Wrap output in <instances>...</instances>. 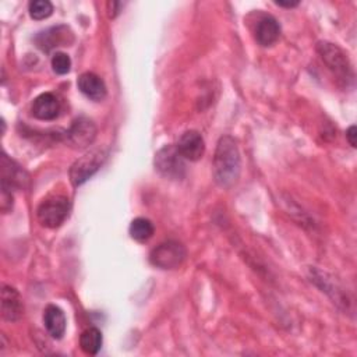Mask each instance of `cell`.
I'll return each mask as SVG.
<instances>
[{
	"mask_svg": "<svg viewBox=\"0 0 357 357\" xmlns=\"http://www.w3.org/2000/svg\"><path fill=\"white\" fill-rule=\"evenodd\" d=\"M280 35V25L272 15L262 17L255 28V39L261 46H272Z\"/></svg>",
	"mask_w": 357,
	"mask_h": 357,
	"instance_id": "cell-14",
	"label": "cell"
},
{
	"mask_svg": "<svg viewBox=\"0 0 357 357\" xmlns=\"http://www.w3.org/2000/svg\"><path fill=\"white\" fill-rule=\"evenodd\" d=\"M240 152L233 137L223 135L216 144L213 178L222 188H230L240 176Z\"/></svg>",
	"mask_w": 357,
	"mask_h": 357,
	"instance_id": "cell-1",
	"label": "cell"
},
{
	"mask_svg": "<svg viewBox=\"0 0 357 357\" xmlns=\"http://www.w3.org/2000/svg\"><path fill=\"white\" fill-rule=\"evenodd\" d=\"M176 146L184 159H188L192 162L201 159L205 152L204 138L195 130H190V131H185L184 134H181Z\"/></svg>",
	"mask_w": 357,
	"mask_h": 357,
	"instance_id": "cell-10",
	"label": "cell"
},
{
	"mask_svg": "<svg viewBox=\"0 0 357 357\" xmlns=\"http://www.w3.org/2000/svg\"><path fill=\"white\" fill-rule=\"evenodd\" d=\"M0 206L3 212H8L13 209V194L11 190L7 187L1 185V199H0Z\"/></svg>",
	"mask_w": 357,
	"mask_h": 357,
	"instance_id": "cell-20",
	"label": "cell"
},
{
	"mask_svg": "<svg viewBox=\"0 0 357 357\" xmlns=\"http://www.w3.org/2000/svg\"><path fill=\"white\" fill-rule=\"evenodd\" d=\"M317 52L321 56L322 61L328 66V68L344 84L353 79V68L346 53L337 46L331 42H318Z\"/></svg>",
	"mask_w": 357,
	"mask_h": 357,
	"instance_id": "cell-3",
	"label": "cell"
},
{
	"mask_svg": "<svg viewBox=\"0 0 357 357\" xmlns=\"http://www.w3.org/2000/svg\"><path fill=\"white\" fill-rule=\"evenodd\" d=\"M96 137V126L88 117H77L66 131V141L78 149L89 146Z\"/></svg>",
	"mask_w": 357,
	"mask_h": 357,
	"instance_id": "cell-7",
	"label": "cell"
},
{
	"mask_svg": "<svg viewBox=\"0 0 357 357\" xmlns=\"http://www.w3.org/2000/svg\"><path fill=\"white\" fill-rule=\"evenodd\" d=\"M52 68L56 74L64 75L71 68V59L63 52H56L52 57Z\"/></svg>",
	"mask_w": 357,
	"mask_h": 357,
	"instance_id": "cell-19",
	"label": "cell"
},
{
	"mask_svg": "<svg viewBox=\"0 0 357 357\" xmlns=\"http://www.w3.org/2000/svg\"><path fill=\"white\" fill-rule=\"evenodd\" d=\"M24 315V303L20 293L4 284L1 289V317L6 321L15 322Z\"/></svg>",
	"mask_w": 357,
	"mask_h": 357,
	"instance_id": "cell-11",
	"label": "cell"
},
{
	"mask_svg": "<svg viewBox=\"0 0 357 357\" xmlns=\"http://www.w3.org/2000/svg\"><path fill=\"white\" fill-rule=\"evenodd\" d=\"M79 346L85 354L95 356L102 347V333L98 328H88L79 336Z\"/></svg>",
	"mask_w": 357,
	"mask_h": 357,
	"instance_id": "cell-16",
	"label": "cell"
},
{
	"mask_svg": "<svg viewBox=\"0 0 357 357\" xmlns=\"http://www.w3.org/2000/svg\"><path fill=\"white\" fill-rule=\"evenodd\" d=\"M357 131H356V126H350L349 127V130L346 131V137H347V141H349V144L354 148L356 146V134Z\"/></svg>",
	"mask_w": 357,
	"mask_h": 357,
	"instance_id": "cell-21",
	"label": "cell"
},
{
	"mask_svg": "<svg viewBox=\"0 0 357 357\" xmlns=\"http://www.w3.org/2000/svg\"><path fill=\"white\" fill-rule=\"evenodd\" d=\"M177 146L166 145L155 155V169L167 178H181L184 176V162Z\"/></svg>",
	"mask_w": 357,
	"mask_h": 357,
	"instance_id": "cell-6",
	"label": "cell"
},
{
	"mask_svg": "<svg viewBox=\"0 0 357 357\" xmlns=\"http://www.w3.org/2000/svg\"><path fill=\"white\" fill-rule=\"evenodd\" d=\"M70 213V201L67 197L56 194L45 198L38 209L36 218L42 226L49 229H56L61 226Z\"/></svg>",
	"mask_w": 357,
	"mask_h": 357,
	"instance_id": "cell-2",
	"label": "cell"
},
{
	"mask_svg": "<svg viewBox=\"0 0 357 357\" xmlns=\"http://www.w3.org/2000/svg\"><path fill=\"white\" fill-rule=\"evenodd\" d=\"M70 42H73V35L71 31L64 25L52 26L35 36L36 46L43 52H50L57 46H68Z\"/></svg>",
	"mask_w": 357,
	"mask_h": 357,
	"instance_id": "cell-8",
	"label": "cell"
},
{
	"mask_svg": "<svg viewBox=\"0 0 357 357\" xmlns=\"http://www.w3.org/2000/svg\"><path fill=\"white\" fill-rule=\"evenodd\" d=\"M29 15L33 20H45L52 15L53 13V4L49 0H33L28 6Z\"/></svg>",
	"mask_w": 357,
	"mask_h": 357,
	"instance_id": "cell-18",
	"label": "cell"
},
{
	"mask_svg": "<svg viewBox=\"0 0 357 357\" xmlns=\"http://www.w3.org/2000/svg\"><path fill=\"white\" fill-rule=\"evenodd\" d=\"M153 231H155L153 223L146 218H135L130 223V229H128L131 238L139 243L149 240L153 236Z\"/></svg>",
	"mask_w": 357,
	"mask_h": 357,
	"instance_id": "cell-17",
	"label": "cell"
},
{
	"mask_svg": "<svg viewBox=\"0 0 357 357\" xmlns=\"http://www.w3.org/2000/svg\"><path fill=\"white\" fill-rule=\"evenodd\" d=\"M43 324L49 335L54 339H60L66 332V315L57 305H47L43 312Z\"/></svg>",
	"mask_w": 357,
	"mask_h": 357,
	"instance_id": "cell-15",
	"label": "cell"
},
{
	"mask_svg": "<svg viewBox=\"0 0 357 357\" xmlns=\"http://www.w3.org/2000/svg\"><path fill=\"white\" fill-rule=\"evenodd\" d=\"M106 158H107V153L103 149H95V151L85 153L79 159H77L71 165L70 172H68L73 185L78 187V185L84 184L91 176H93L100 169V166L105 163Z\"/></svg>",
	"mask_w": 357,
	"mask_h": 357,
	"instance_id": "cell-5",
	"label": "cell"
},
{
	"mask_svg": "<svg viewBox=\"0 0 357 357\" xmlns=\"http://www.w3.org/2000/svg\"><path fill=\"white\" fill-rule=\"evenodd\" d=\"M276 4L280 6V7H287V8H290V7H296V6L298 4V1H294V3H282V1H276Z\"/></svg>",
	"mask_w": 357,
	"mask_h": 357,
	"instance_id": "cell-22",
	"label": "cell"
},
{
	"mask_svg": "<svg viewBox=\"0 0 357 357\" xmlns=\"http://www.w3.org/2000/svg\"><path fill=\"white\" fill-rule=\"evenodd\" d=\"M184 245L176 240H167L156 245L149 254V262L159 269H176L185 259Z\"/></svg>",
	"mask_w": 357,
	"mask_h": 357,
	"instance_id": "cell-4",
	"label": "cell"
},
{
	"mask_svg": "<svg viewBox=\"0 0 357 357\" xmlns=\"http://www.w3.org/2000/svg\"><path fill=\"white\" fill-rule=\"evenodd\" d=\"M78 89L91 100L99 102L106 96V85L103 79L95 73H84L78 78Z\"/></svg>",
	"mask_w": 357,
	"mask_h": 357,
	"instance_id": "cell-13",
	"label": "cell"
},
{
	"mask_svg": "<svg viewBox=\"0 0 357 357\" xmlns=\"http://www.w3.org/2000/svg\"><path fill=\"white\" fill-rule=\"evenodd\" d=\"M26 172L10 159L6 153L1 156V185L7 188H24L28 184Z\"/></svg>",
	"mask_w": 357,
	"mask_h": 357,
	"instance_id": "cell-9",
	"label": "cell"
},
{
	"mask_svg": "<svg viewBox=\"0 0 357 357\" xmlns=\"http://www.w3.org/2000/svg\"><path fill=\"white\" fill-rule=\"evenodd\" d=\"M31 112L39 120H54L60 112L59 99L50 92L40 93L33 99Z\"/></svg>",
	"mask_w": 357,
	"mask_h": 357,
	"instance_id": "cell-12",
	"label": "cell"
}]
</instances>
